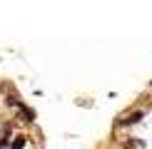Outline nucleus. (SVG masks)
Masks as SVG:
<instances>
[{
    "mask_svg": "<svg viewBox=\"0 0 152 149\" xmlns=\"http://www.w3.org/2000/svg\"><path fill=\"white\" fill-rule=\"evenodd\" d=\"M25 142H28V137H15V139L10 142V149H23Z\"/></svg>",
    "mask_w": 152,
    "mask_h": 149,
    "instance_id": "3",
    "label": "nucleus"
},
{
    "mask_svg": "<svg viewBox=\"0 0 152 149\" xmlns=\"http://www.w3.org/2000/svg\"><path fill=\"white\" fill-rule=\"evenodd\" d=\"M142 117H145V112H142V109H137V112H130L127 117H122L117 124H122V127H125V124H135V122H140Z\"/></svg>",
    "mask_w": 152,
    "mask_h": 149,
    "instance_id": "1",
    "label": "nucleus"
},
{
    "mask_svg": "<svg viewBox=\"0 0 152 149\" xmlns=\"http://www.w3.org/2000/svg\"><path fill=\"white\" fill-rule=\"evenodd\" d=\"M18 109H20V114L25 117V122H35V112L30 109V107H25V104H20Z\"/></svg>",
    "mask_w": 152,
    "mask_h": 149,
    "instance_id": "2",
    "label": "nucleus"
}]
</instances>
